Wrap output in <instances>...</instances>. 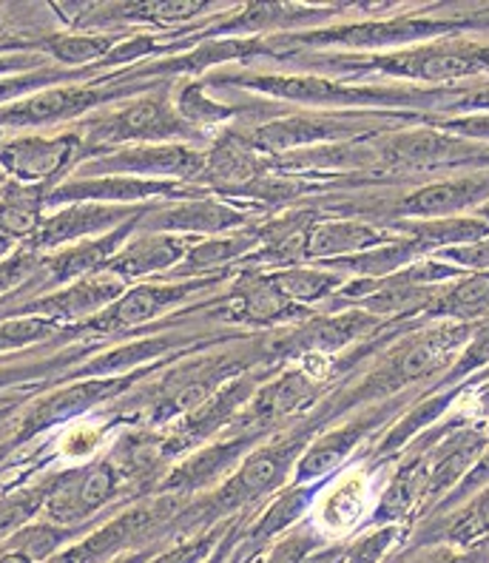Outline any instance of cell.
<instances>
[{
	"instance_id": "6da1fadb",
	"label": "cell",
	"mask_w": 489,
	"mask_h": 563,
	"mask_svg": "<svg viewBox=\"0 0 489 563\" xmlns=\"http://www.w3.org/2000/svg\"><path fill=\"white\" fill-rule=\"evenodd\" d=\"M311 66H322L333 75H385L419 82H449L489 75V43L444 37V41L421 43V46L385 52V55H338L311 57Z\"/></svg>"
},
{
	"instance_id": "7a4b0ae2",
	"label": "cell",
	"mask_w": 489,
	"mask_h": 563,
	"mask_svg": "<svg viewBox=\"0 0 489 563\" xmlns=\"http://www.w3.org/2000/svg\"><path fill=\"white\" fill-rule=\"evenodd\" d=\"M473 333H476V324L462 322H435L424 330L407 333L393 351L381 356L376 371L367 373L356 390L347 393L345 405L387 399L415 382L442 378L453 367L455 358L462 356Z\"/></svg>"
},
{
	"instance_id": "3957f363",
	"label": "cell",
	"mask_w": 489,
	"mask_h": 563,
	"mask_svg": "<svg viewBox=\"0 0 489 563\" xmlns=\"http://www.w3.org/2000/svg\"><path fill=\"white\" fill-rule=\"evenodd\" d=\"M234 82H245L251 89L274 95L279 100L299 106H316V109H444L453 91L447 89H421V86H362V82L327 80L319 75L282 77V75H256L231 77Z\"/></svg>"
},
{
	"instance_id": "277c9868",
	"label": "cell",
	"mask_w": 489,
	"mask_h": 563,
	"mask_svg": "<svg viewBox=\"0 0 489 563\" xmlns=\"http://www.w3.org/2000/svg\"><path fill=\"white\" fill-rule=\"evenodd\" d=\"M421 118L404 111H316V114H293L254 129L248 143L259 154H290L316 145L351 143L362 137H379L390 131L415 125Z\"/></svg>"
},
{
	"instance_id": "5b68a950",
	"label": "cell",
	"mask_w": 489,
	"mask_h": 563,
	"mask_svg": "<svg viewBox=\"0 0 489 563\" xmlns=\"http://www.w3.org/2000/svg\"><path fill=\"white\" fill-rule=\"evenodd\" d=\"M171 529H182V498L163 493L120 509L118 516L66 547L52 563H114L129 558V552H148Z\"/></svg>"
},
{
	"instance_id": "8992f818",
	"label": "cell",
	"mask_w": 489,
	"mask_h": 563,
	"mask_svg": "<svg viewBox=\"0 0 489 563\" xmlns=\"http://www.w3.org/2000/svg\"><path fill=\"white\" fill-rule=\"evenodd\" d=\"M308 444H311V433H293L276 439L274 444L251 450L242 459L240 470L208 501L193 504L188 509L191 521H214L220 516H234L236 509L251 507L259 498H268V495L285 489Z\"/></svg>"
},
{
	"instance_id": "52a82bcc",
	"label": "cell",
	"mask_w": 489,
	"mask_h": 563,
	"mask_svg": "<svg viewBox=\"0 0 489 563\" xmlns=\"http://www.w3.org/2000/svg\"><path fill=\"white\" fill-rule=\"evenodd\" d=\"M75 129L80 131L89 154H95V148H109V145L125 148V145H157L171 143V140L205 137L202 131L179 118L177 109L163 95H145L118 106V109L100 111Z\"/></svg>"
},
{
	"instance_id": "ba28073f",
	"label": "cell",
	"mask_w": 489,
	"mask_h": 563,
	"mask_svg": "<svg viewBox=\"0 0 489 563\" xmlns=\"http://www.w3.org/2000/svg\"><path fill=\"white\" fill-rule=\"evenodd\" d=\"M487 21L476 18H433V14H396V18H370V21L345 23V26L322 29L302 35L299 41L308 46H336L353 52H379V48L421 46V43L444 41L476 29Z\"/></svg>"
},
{
	"instance_id": "9c48e42d",
	"label": "cell",
	"mask_w": 489,
	"mask_h": 563,
	"mask_svg": "<svg viewBox=\"0 0 489 563\" xmlns=\"http://www.w3.org/2000/svg\"><path fill=\"white\" fill-rule=\"evenodd\" d=\"M129 482V473L111 455L80 467L57 470L55 487L43 504L41 518L57 527H95L97 516L118 501Z\"/></svg>"
},
{
	"instance_id": "30bf717a",
	"label": "cell",
	"mask_w": 489,
	"mask_h": 563,
	"mask_svg": "<svg viewBox=\"0 0 489 563\" xmlns=\"http://www.w3.org/2000/svg\"><path fill=\"white\" fill-rule=\"evenodd\" d=\"M208 152L188 143L125 145L105 152L103 157H86L77 165L75 177H140L171 179V183H200L205 174Z\"/></svg>"
},
{
	"instance_id": "8fae6325",
	"label": "cell",
	"mask_w": 489,
	"mask_h": 563,
	"mask_svg": "<svg viewBox=\"0 0 489 563\" xmlns=\"http://www.w3.org/2000/svg\"><path fill=\"white\" fill-rule=\"evenodd\" d=\"M137 86L120 82H69L32 95L21 103L0 109V129H46V125L69 123L95 109H105L114 100L132 97Z\"/></svg>"
},
{
	"instance_id": "7c38bea8",
	"label": "cell",
	"mask_w": 489,
	"mask_h": 563,
	"mask_svg": "<svg viewBox=\"0 0 489 563\" xmlns=\"http://www.w3.org/2000/svg\"><path fill=\"white\" fill-rule=\"evenodd\" d=\"M86 159V143L80 131L60 134H18L0 143V172L12 183L52 188L63 174L75 172Z\"/></svg>"
},
{
	"instance_id": "4fadbf2b",
	"label": "cell",
	"mask_w": 489,
	"mask_h": 563,
	"mask_svg": "<svg viewBox=\"0 0 489 563\" xmlns=\"http://www.w3.org/2000/svg\"><path fill=\"white\" fill-rule=\"evenodd\" d=\"M132 382L134 376L80 378V382H71V385L60 387V390L48 393V396L37 399L32 405V410L23 416V421L18 424V433L12 439V446L29 444L37 435L55 430V427H66L71 421L84 419L86 412L95 410L97 405H103V401L114 399L123 390H129Z\"/></svg>"
},
{
	"instance_id": "5bb4252c",
	"label": "cell",
	"mask_w": 489,
	"mask_h": 563,
	"mask_svg": "<svg viewBox=\"0 0 489 563\" xmlns=\"http://www.w3.org/2000/svg\"><path fill=\"white\" fill-rule=\"evenodd\" d=\"M123 290V279L105 274V271H97V274L71 282L66 288L23 299V302L7 310V317H43L55 319L60 324H69V328H80L89 319H95L100 310L109 308L114 299H120Z\"/></svg>"
},
{
	"instance_id": "9a60e30c",
	"label": "cell",
	"mask_w": 489,
	"mask_h": 563,
	"mask_svg": "<svg viewBox=\"0 0 489 563\" xmlns=\"http://www.w3.org/2000/svg\"><path fill=\"white\" fill-rule=\"evenodd\" d=\"M152 206H100V202H75L43 213L32 240L23 242L37 254H52L57 247L103 236L125 222L140 220Z\"/></svg>"
},
{
	"instance_id": "2e32d148",
	"label": "cell",
	"mask_w": 489,
	"mask_h": 563,
	"mask_svg": "<svg viewBox=\"0 0 489 563\" xmlns=\"http://www.w3.org/2000/svg\"><path fill=\"white\" fill-rule=\"evenodd\" d=\"M211 276H202V279H177V282H143V285H134V288H125L120 299L109 305L105 310H100L95 319L84 324L86 330H95L100 336H111V333H125V330L140 328V324H148L152 319H157L159 313L177 308L179 302L191 299L197 290L211 288Z\"/></svg>"
},
{
	"instance_id": "e0dca14e",
	"label": "cell",
	"mask_w": 489,
	"mask_h": 563,
	"mask_svg": "<svg viewBox=\"0 0 489 563\" xmlns=\"http://www.w3.org/2000/svg\"><path fill=\"white\" fill-rule=\"evenodd\" d=\"M489 202V168L478 172H455L442 179L424 183L415 191L396 200L393 220H447L478 211Z\"/></svg>"
},
{
	"instance_id": "ac0fdd59",
	"label": "cell",
	"mask_w": 489,
	"mask_h": 563,
	"mask_svg": "<svg viewBox=\"0 0 489 563\" xmlns=\"http://www.w3.org/2000/svg\"><path fill=\"white\" fill-rule=\"evenodd\" d=\"M248 222V213L211 200V194H200L191 200H177L171 206H152L137 220V234H179V236H214L234 231Z\"/></svg>"
},
{
	"instance_id": "d6986e66",
	"label": "cell",
	"mask_w": 489,
	"mask_h": 563,
	"mask_svg": "<svg viewBox=\"0 0 489 563\" xmlns=\"http://www.w3.org/2000/svg\"><path fill=\"white\" fill-rule=\"evenodd\" d=\"M385 419L387 410H370L345 421V424L333 427L327 433L316 435L311 444L304 446L302 459L297 461L293 482L304 484V487H316L319 482H327Z\"/></svg>"
},
{
	"instance_id": "ffe728a7",
	"label": "cell",
	"mask_w": 489,
	"mask_h": 563,
	"mask_svg": "<svg viewBox=\"0 0 489 563\" xmlns=\"http://www.w3.org/2000/svg\"><path fill=\"white\" fill-rule=\"evenodd\" d=\"M381 328V319L370 317L365 310H345V313H333V317H311L299 330L276 344V351H282L290 358L302 356H327L336 351H345L347 344L367 339L370 333Z\"/></svg>"
},
{
	"instance_id": "44dd1931",
	"label": "cell",
	"mask_w": 489,
	"mask_h": 563,
	"mask_svg": "<svg viewBox=\"0 0 489 563\" xmlns=\"http://www.w3.org/2000/svg\"><path fill=\"white\" fill-rule=\"evenodd\" d=\"M327 376H319L311 367H299V371H288L282 376L265 385L263 390L254 393V399L245 405V412H242V430H259L256 424H276V421L290 419L297 412L308 410L313 401L319 399L322 393V385Z\"/></svg>"
},
{
	"instance_id": "7402d4cb",
	"label": "cell",
	"mask_w": 489,
	"mask_h": 563,
	"mask_svg": "<svg viewBox=\"0 0 489 563\" xmlns=\"http://www.w3.org/2000/svg\"><path fill=\"white\" fill-rule=\"evenodd\" d=\"M268 172L270 159L256 152L245 134L227 131L211 145L200 183H205L211 191L222 194V197H245V191Z\"/></svg>"
},
{
	"instance_id": "603a6c76",
	"label": "cell",
	"mask_w": 489,
	"mask_h": 563,
	"mask_svg": "<svg viewBox=\"0 0 489 563\" xmlns=\"http://www.w3.org/2000/svg\"><path fill=\"white\" fill-rule=\"evenodd\" d=\"M256 441L254 430H236L227 439L214 441V444L202 446L193 455H188L182 464L171 470L166 482H163V493L177 495V498H188L197 489H205L208 484H214L216 478L234 467L236 461L245 459V450Z\"/></svg>"
},
{
	"instance_id": "cb8c5ba5",
	"label": "cell",
	"mask_w": 489,
	"mask_h": 563,
	"mask_svg": "<svg viewBox=\"0 0 489 563\" xmlns=\"http://www.w3.org/2000/svg\"><path fill=\"white\" fill-rule=\"evenodd\" d=\"M137 234V231H134ZM197 236L179 234H137L120 247L118 254L105 262V274L118 276L125 285L152 274H171L179 262L186 260L188 247Z\"/></svg>"
},
{
	"instance_id": "d4e9b609",
	"label": "cell",
	"mask_w": 489,
	"mask_h": 563,
	"mask_svg": "<svg viewBox=\"0 0 489 563\" xmlns=\"http://www.w3.org/2000/svg\"><path fill=\"white\" fill-rule=\"evenodd\" d=\"M396 236L399 231L390 225H373L365 220H319L304 240V260H345V256L365 254L370 247L385 245Z\"/></svg>"
},
{
	"instance_id": "484cf974",
	"label": "cell",
	"mask_w": 489,
	"mask_h": 563,
	"mask_svg": "<svg viewBox=\"0 0 489 563\" xmlns=\"http://www.w3.org/2000/svg\"><path fill=\"white\" fill-rule=\"evenodd\" d=\"M489 541V484L469 495L467 501L442 516H433L415 532V543H453V547H473Z\"/></svg>"
},
{
	"instance_id": "4316f807",
	"label": "cell",
	"mask_w": 489,
	"mask_h": 563,
	"mask_svg": "<svg viewBox=\"0 0 489 563\" xmlns=\"http://www.w3.org/2000/svg\"><path fill=\"white\" fill-rule=\"evenodd\" d=\"M299 313H308V310L279 294L268 274H242L231 294V319L236 322L276 324L299 319Z\"/></svg>"
},
{
	"instance_id": "83f0119b",
	"label": "cell",
	"mask_w": 489,
	"mask_h": 563,
	"mask_svg": "<svg viewBox=\"0 0 489 563\" xmlns=\"http://www.w3.org/2000/svg\"><path fill=\"white\" fill-rule=\"evenodd\" d=\"M489 313V271L462 274L444 282L435 290L433 302L421 313L430 322H462L469 324Z\"/></svg>"
},
{
	"instance_id": "f1b7e54d",
	"label": "cell",
	"mask_w": 489,
	"mask_h": 563,
	"mask_svg": "<svg viewBox=\"0 0 489 563\" xmlns=\"http://www.w3.org/2000/svg\"><path fill=\"white\" fill-rule=\"evenodd\" d=\"M46 191L43 186H23L9 179L0 188V236L18 245L32 240L46 213Z\"/></svg>"
},
{
	"instance_id": "f546056e",
	"label": "cell",
	"mask_w": 489,
	"mask_h": 563,
	"mask_svg": "<svg viewBox=\"0 0 489 563\" xmlns=\"http://www.w3.org/2000/svg\"><path fill=\"white\" fill-rule=\"evenodd\" d=\"M179 344L177 336H145L137 339V342H129V344H120L114 351H105L100 356L89 358L86 364H80L77 371H71L66 378H114V376H129L132 367L137 364L152 362V358L166 356L171 353L174 347Z\"/></svg>"
},
{
	"instance_id": "4dcf8cb0",
	"label": "cell",
	"mask_w": 489,
	"mask_h": 563,
	"mask_svg": "<svg viewBox=\"0 0 489 563\" xmlns=\"http://www.w3.org/2000/svg\"><path fill=\"white\" fill-rule=\"evenodd\" d=\"M393 231L413 236L421 245L427 247L430 256L435 251L453 245H469V242H481L489 236V222L481 217H447V220H396Z\"/></svg>"
},
{
	"instance_id": "1f68e13d",
	"label": "cell",
	"mask_w": 489,
	"mask_h": 563,
	"mask_svg": "<svg viewBox=\"0 0 489 563\" xmlns=\"http://www.w3.org/2000/svg\"><path fill=\"white\" fill-rule=\"evenodd\" d=\"M259 245L256 231H242L234 236H211V240H193L186 260L171 271L174 279H200V274L220 271L236 260H245L248 251Z\"/></svg>"
},
{
	"instance_id": "d6a6232c",
	"label": "cell",
	"mask_w": 489,
	"mask_h": 563,
	"mask_svg": "<svg viewBox=\"0 0 489 563\" xmlns=\"http://www.w3.org/2000/svg\"><path fill=\"white\" fill-rule=\"evenodd\" d=\"M55 478L57 470L43 473L41 478H32V482H18L0 489V543L41 518L43 504L55 487Z\"/></svg>"
},
{
	"instance_id": "836d02e7",
	"label": "cell",
	"mask_w": 489,
	"mask_h": 563,
	"mask_svg": "<svg viewBox=\"0 0 489 563\" xmlns=\"http://www.w3.org/2000/svg\"><path fill=\"white\" fill-rule=\"evenodd\" d=\"M464 387H444V390L433 393L430 399L419 401V405L413 407V410L407 412L404 419L396 421L393 427H390V433L381 439V444L376 446V459L385 461L390 459V455H396L399 450H404V446L413 444L415 439H419L424 430H430V427L438 424V419H442L444 412L449 410V407L458 401V396H462Z\"/></svg>"
},
{
	"instance_id": "e575fe53",
	"label": "cell",
	"mask_w": 489,
	"mask_h": 563,
	"mask_svg": "<svg viewBox=\"0 0 489 563\" xmlns=\"http://www.w3.org/2000/svg\"><path fill=\"white\" fill-rule=\"evenodd\" d=\"M114 35H100V32H69V35H46L37 41V55L52 57L60 69H86L91 63H100L109 57V52L118 46Z\"/></svg>"
},
{
	"instance_id": "d590c367",
	"label": "cell",
	"mask_w": 489,
	"mask_h": 563,
	"mask_svg": "<svg viewBox=\"0 0 489 563\" xmlns=\"http://www.w3.org/2000/svg\"><path fill=\"white\" fill-rule=\"evenodd\" d=\"M270 282H274L279 294L288 296L293 305H313L322 302L327 296L336 294L347 282L345 274L331 268H311V265H293V268L270 271Z\"/></svg>"
},
{
	"instance_id": "8d00e7d4",
	"label": "cell",
	"mask_w": 489,
	"mask_h": 563,
	"mask_svg": "<svg viewBox=\"0 0 489 563\" xmlns=\"http://www.w3.org/2000/svg\"><path fill=\"white\" fill-rule=\"evenodd\" d=\"M84 324L80 328H69V324H60L55 319L43 317H7L0 322V356L26 351L32 344L48 342V339L63 336V333H84Z\"/></svg>"
},
{
	"instance_id": "74e56055",
	"label": "cell",
	"mask_w": 489,
	"mask_h": 563,
	"mask_svg": "<svg viewBox=\"0 0 489 563\" xmlns=\"http://www.w3.org/2000/svg\"><path fill=\"white\" fill-rule=\"evenodd\" d=\"M105 433H109V427L103 421H71V424L63 427V433L57 435L55 444V455L57 459H66L71 464H86V461L95 459L100 450H103Z\"/></svg>"
},
{
	"instance_id": "f35d334b",
	"label": "cell",
	"mask_w": 489,
	"mask_h": 563,
	"mask_svg": "<svg viewBox=\"0 0 489 563\" xmlns=\"http://www.w3.org/2000/svg\"><path fill=\"white\" fill-rule=\"evenodd\" d=\"M393 563H489V541L473 547L453 543H413Z\"/></svg>"
},
{
	"instance_id": "ab89813d",
	"label": "cell",
	"mask_w": 489,
	"mask_h": 563,
	"mask_svg": "<svg viewBox=\"0 0 489 563\" xmlns=\"http://www.w3.org/2000/svg\"><path fill=\"white\" fill-rule=\"evenodd\" d=\"M404 523H385V527H376L373 532H367V536H362L358 541H353L351 547H345L338 563H381L396 550V543L404 538Z\"/></svg>"
},
{
	"instance_id": "60d3db41",
	"label": "cell",
	"mask_w": 489,
	"mask_h": 563,
	"mask_svg": "<svg viewBox=\"0 0 489 563\" xmlns=\"http://www.w3.org/2000/svg\"><path fill=\"white\" fill-rule=\"evenodd\" d=\"M43 254L29 245H18L7 260H0V302L12 294H23L41 271Z\"/></svg>"
},
{
	"instance_id": "b9f144b4",
	"label": "cell",
	"mask_w": 489,
	"mask_h": 563,
	"mask_svg": "<svg viewBox=\"0 0 489 563\" xmlns=\"http://www.w3.org/2000/svg\"><path fill=\"white\" fill-rule=\"evenodd\" d=\"M211 3H200V0H191V3H182V0H171V3H123V7H103L105 12L123 14L125 21H157V23H177L188 21L197 12L208 9Z\"/></svg>"
},
{
	"instance_id": "7bdbcfd3",
	"label": "cell",
	"mask_w": 489,
	"mask_h": 563,
	"mask_svg": "<svg viewBox=\"0 0 489 563\" xmlns=\"http://www.w3.org/2000/svg\"><path fill=\"white\" fill-rule=\"evenodd\" d=\"M174 109H177L179 118L186 120L188 125H193L197 131L205 129V125L220 123V120H225V118H231V109L214 103V100L205 95V89H202V86H186V89L179 91V100Z\"/></svg>"
},
{
	"instance_id": "ee69618b",
	"label": "cell",
	"mask_w": 489,
	"mask_h": 563,
	"mask_svg": "<svg viewBox=\"0 0 489 563\" xmlns=\"http://www.w3.org/2000/svg\"><path fill=\"white\" fill-rule=\"evenodd\" d=\"M324 543L316 529H297L290 536L276 538L274 547L263 555L259 563H311L313 552Z\"/></svg>"
},
{
	"instance_id": "f6af8a7d",
	"label": "cell",
	"mask_w": 489,
	"mask_h": 563,
	"mask_svg": "<svg viewBox=\"0 0 489 563\" xmlns=\"http://www.w3.org/2000/svg\"><path fill=\"white\" fill-rule=\"evenodd\" d=\"M222 538H225V527H216L197 538H182V541L174 543L171 550L159 552L145 563H205L214 552L216 541H222Z\"/></svg>"
},
{
	"instance_id": "bcb514c9",
	"label": "cell",
	"mask_w": 489,
	"mask_h": 563,
	"mask_svg": "<svg viewBox=\"0 0 489 563\" xmlns=\"http://www.w3.org/2000/svg\"><path fill=\"white\" fill-rule=\"evenodd\" d=\"M433 260L447 262V265L464 271V274L489 271V236L481 242H469V245H453L444 247V251H435Z\"/></svg>"
},
{
	"instance_id": "7dc6e473",
	"label": "cell",
	"mask_w": 489,
	"mask_h": 563,
	"mask_svg": "<svg viewBox=\"0 0 489 563\" xmlns=\"http://www.w3.org/2000/svg\"><path fill=\"white\" fill-rule=\"evenodd\" d=\"M435 129L449 131L455 137L473 140V143L489 145V114H453V118L430 120Z\"/></svg>"
},
{
	"instance_id": "c3c4849f",
	"label": "cell",
	"mask_w": 489,
	"mask_h": 563,
	"mask_svg": "<svg viewBox=\"0 0 489 563\" xmlns=\"http://www.w3.org/2000/svg\"><path fill=\"white\" fill-rule=\"evenodd\" d=\"M444 109L458 111V114H489V82L487 86H476V89L453 91Z\"/></svg>"
},
{
	"instance_id": "681fc988",
	"label": "cell",
	"mask_w": 489,
	"mask_h": 563,
	"mask_svg": "<svg viewBox=\"0 0 489 563\" xmlns=\"http://www.w3.org/2000/svg\"><path fill=\"white\" fill-rule=\"evenodd\" d=\"M57 362H37V364H9V367H0V390H7L12 385H21V382H37L46 373H52Z\"/></svg>"
},
{
	"instance_id": "f907efd6",
	"label": "cell",
	"mask_w": 489,
	"mask_h": 563,
	"mask_svg": "<svg viewBox=\"0 0 489 563\" xmlns=\"http://www.w3.org/2000/svg\"><path fill=\"white\" fill-rule=\"evenodd\" d=\"M41 66H48V63H46V57L35 55V52H21V55H0V77L21 75V71L41 69Z\"/></svg>"
},
{
	"instance_id": "816d5d0a",
	"label": "cell",
	"mask_w": 489,
	"mask_h": 563,
	"mask_svg": "<svg viewBox=\"0 0 489 563\" xmlns=\"http://www.w3.org/2000/svg\"><path fill=\"white\" fill-rule=\"evenodd\" d=\"M21 48H37V43L26 41V37L21 35H12V32L3 26V21H0V55H7V52L9 55H14V52L21 55Z\"/></svg>"
},
{
	"instance_id": "f5cc1de1",
	"label": "cell",
	"mask_w": 489,
	"mask_h": 563,
	"mask_svg": "<svg viewBox=\"0 0 489 563\" xmlns=\"http://www.w3.org/2000/svg\"><path fill=\"white\" fill-rule=\"evenodd\" d=\"M0 563H37V561H32L26 552L7 547V543H0Z\"/></svg>"
},
{
	"instance_id": "db71d44e",
	"label": "cell",
	"mask_w": 489,
	"mask_h": 563,
	"mask_svg": "<svg viewBox=\"0 0 489 563\" xmlns=\"http://www.w3.org/2000/svg\"><path fill=\"white\" fill-rule=\"evenodd\" d=\"M14 247H18V242L7 240V236H0V260H7V256L12 254Z\"/></svg>"
},
{
	"instance_id": "11a10c76",
	"label": "cell",
	"mask_w": 489,
	"mask_h": 563,
	"mask_svg": "<svg viewBox=\"0 0 489 563\" xmlns=\"http://www.w3.org/2000/svg\"><path fill=\"white\" fill-rule=\"evenodd\" d=\"M476 217H481L484 222H489V202H487V206H481V208H478V211H476Z\"/></svg>"
},
{
	"instance_id": "9f6ffc18",
	"label": "cell",
	"mask_w": 489,
	"mask_h": 563,
	"mask_svg": "<svg viewBox=\"0 0 489 563\" xmlns=\"http://www.w3.org/2000/svg\"><path fill=\"white\" fill-rule=\"evenodd\" d=\"M7 183H9V177H7V174H3V172H0V188L7 186Z\"/></svg>"
}]
</instances>
